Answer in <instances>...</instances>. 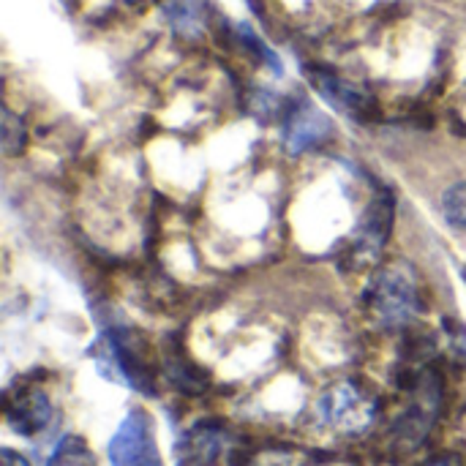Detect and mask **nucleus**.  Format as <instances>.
Instances as JSON below:
<instances>
[{
	"label": "nucleus",
	"mask_w": 466,
	"mask_h": 466,
	"mask_svg": "<svg viewBox=\"0 0 466 466\" xmlns=\"http://www.w3.org/2000/svg\"><path fill=\"white\" fill-rule=\"evenodd\" d=\"M377 399L355 382H336L317 401L319 420L341 434H363L377 420Z\"/></svg>",
	"instance_id": "nucleus-3"
},
{
	"label": "nucleus",
	"mask_w": 466,
	"mask_h": 466,
	"mask_svg": "<svg viewBox=\"0 0 466 466\" xmlns=\"http://www.w3.org/2000/svg\"><path fill=\"white\" fill-rule=\"evenodd\" d=\"M90 358L104 380H112L117 385L134 388L137 393L153 396L156 380H153V355L145 339L134 330H109L104 333L93 347Z\"/></svg>",
	"instance_id": "nucleus-1"
},
{
	"label": "nucleus",
	"mask_w": 466,
	"mask_h": 466,
	"mask_svg": "<svg viewBox=\"0 0 466 466\" xmlns=\"http://www.w3.org/2000/svg\"><path fill=\"white\" fill-rule=\"evenodd\" d=\"M224 442L227 437L218 423H197L175 445L177 466H216L224 453Z\"/></svg>",
	"instance_id": "nucleus-6"
},
{
	"label": "nucleus",
	"mask_w": 466,
	"mask_h": 466,
	"mask_svg": "<svg viewBox=\"0 0 466 466\" xmlns=\"http://www.w3.org/2000/svg\"><path fill=\"white\" fill-rule=\"evenodd\" d=\"M390 221H393V205H390V199H377L369 208V213L360 221V227H358L355 248H358L360 257L374 259L382 251V246H385V240L390 235Z\"/></svg>",
	"instance_id": "nucleus-8"
},
{
	"label": "nucleus",
	"mask_w": 466,
	"mask_h": 466,
	"mask_svg": "<svg viewBox=\"0 0 466 466\" xmlns=\"http://www.w3.org/2000/svg\"><path fill=\"white\" fill-rule=\"evenodd\" d=\"M167 14H169L175 27L197 30L202 25V0H169Z\"/></svg>",
	"instance_id": "nucleus-12"
},
{
	"label": "nucleus",
	"mask_w": 466,
	"mask_h": 466,
	"mask_svg": "<svg viewBox=\"0 0 466 466\" xmlns=\"http://www.w3.org/2000/svg\"><path fill=\"white\" fill-rule=\"evenodd\" d=\"M440 210L453 229L466 232V183H453L451 188L442 191Z\"/></svg>",
	"instance_id": "nucleus-11"
},
{
	"label": "nucleus",
	"mask_w": 466,
	"mask_h": 466,
	"mask_svg": "<svg viewBox=\"0 0 466 466\" xmlns=\"http://www.w3.org/2000/svg\"><path fill=\"white\" fill-rule=\"evenodd\" d=\"M311 82L319 90V96L339 112H344L347 117H363L369 112V98L366 93H360L355 85H350L347 79L328 74V71H311Z\"/></svg>",
	"instance_id": "nucleus-7"
},
{
	"label": "nucleus",
	"mask_w": 466,
	"mask_h": 466,
	"mask_svg": "<svg viewBox=\"0 0 466 466\" xmlns=\"http://www.w3.org/2000/svg\"><path fill=\"white\" fill-rule=\"evenodd\" d=\"M128 3H139V0H128Z\"/></svg>",
	"instance_id": "nucleus-16"
},
{
	"label": "nucleus",
	"mask_w": 466,
	"mask_h": 466,
	"mask_svg": "<svg viewBox=\"0 0 466 466\" xmlns=\"http://www.w3.org/2000/svg\"><path fill=\"white\" fill-rule=\"evenodd\" d=\"M46 466H98L96 453L79 434H66L49 453Z\"/></svg>",
	"instance_id": "nucleus-10"
},
{
	"label": "nucleus",
	"mask_w": 466,
	"mask_h": 466,
	"mask_svg": "<svg viewBox=\"0 0 466 466\" xmlns=\"http://www.w3.org/2000/svg\"><path fill=\"white\" fill-rule=\"evenodd\" d=\"M5 420L19 437L35 440L52 420V401L38 385H19L5 396Z\"/></svg>",
	"instance_id": "nucleus-5"
},
{
	"label": "nucleus",
	"mask_w": 466,
	"mask_h": 466,
	"mask_svg": "<svg viewBox=\"0 0 466 466\" xmlns=\"http://www.w3.org/2000/svg\"><path fill=\"white\" fill-rule=\"evenodd\" d=\"M330 134V123L328 117L314 109V106H298L289 117H287V145L292 153L306 150L317 142H322Z\"/></svg>",
	"instance_id": "nucleus-9"
},
{
	"label": "nucleus",
	"mask_w": 466,
	"mask_h": 466,
	"mask_svg": "<svg viewBox=\"0 0 466 466\" xmlns=\"http://www.w3.org/2000/svg\"><path fill=\"white\" fill-rule=\"evenodd\" d=\"M420 466H461V459H459V456H451V453H445V456H434V459L423 461Z\"/></svg>",
	"instance_id": "nucleus-15"
},
{
	"label": "nucleus",
	"mask_w": 466,
	"mask_h": 466,
	"mask_svg": "<svg viewBox=\"0 0 466 466\" xmlns=\"http://www.w3.org/2000/svg\"><path fill=\"white\" fill-rule=\"evenodd\" d=\"M366 306L385 328H401L420 311L418 279L407 265H388L374 273L366 287Z\"/></svg>",
	"instance_id": "nucleus-2"
},
{
	"label": "nucleus",
	"mask_w": 466,
	"mask_h": 466,
	"mask_svg": "<svg viewBox=\"0 0 466 466\" xmlns=\"http://www.w3.org/2000/svg\"><path fill=\"white\" fill-rule=\"evenodd\" d=\"M106 456L112 466H161L156 426L142 407L128 410V415L120 420L106 445Z\"/></svg>",
	"instance_id": "nucleus-4"
},
{
	"label": "nucleus",
	"mask_w": 466,
	"mask_h": 466,
	"mask_svg": "<svg viewBox=\"0 0 466 466\" xmlns=\"http://www.w3.org/2000/svg\"><path fill=\"white\" fill-rule=\"evenodd\" d=\"M0 466H30V461H27L22 453H16V451L3 448V451H0Z\"/></svg>",
	"instance_id": "nucleus-14"
},
{
	"label": "nucleus",
	"mask_w": 466,
	"mask_h": 466,
	"mask_svg": "<svg viewBox=\"0 0 466 466\" xmlns=\"http://www.w3.org/2000/svg\"><path fill=\"white\" fill-rule=\"evenodd\" d=\"M0 142H3V153L5 156H16L22 147H25V126L22 120L11 112V109H3V126H0Z\"/></svg>",
	"instance_id": "nucleus-13"
}]
</instances>
